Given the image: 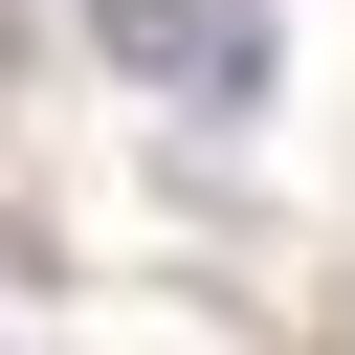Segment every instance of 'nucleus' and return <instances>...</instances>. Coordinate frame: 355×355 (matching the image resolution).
Returning a JSON list of instances; mask_svg holds the SVG:
<instances>
[{
  "mask_svg": "<svg viewBox=\"0 0 355 355\" xmlns=\"http://www.w3.org/2000/svg\"><path fill=\"white\" fill-rule=\"evenodd\" d=\"M22 22H44V0H0V44H22Z\"/></svg>",
  "mask_w": 355,
  "mask_h": 355,
  "instance_id": "f257e3e1",
  "label": "nucleus"
}]
</instances>
